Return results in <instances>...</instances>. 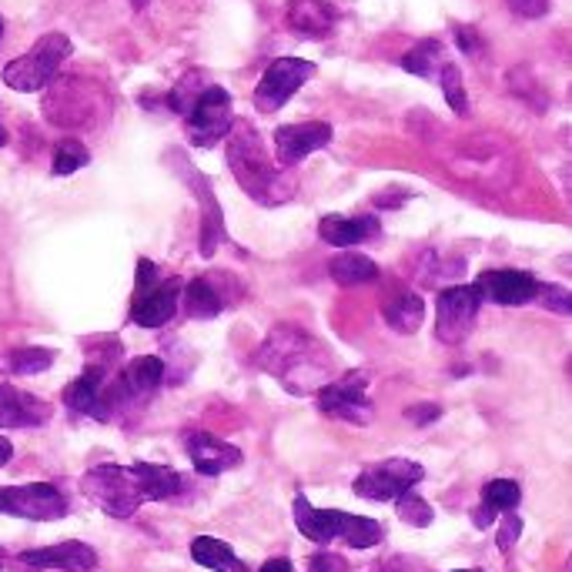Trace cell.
Returning a JSON list of instances; mask_svg holds the SVG:
<instances>
[{
	"label": "cell",
	"mask_w": 572,
	"mask_h": 572,
	"mask_svg": "<svg viewBox=\"0 0 572 572\" xmlns=\"http://www.w3.org/2000/svg\"><path fill=\"white\" fill-rule=\"evenodd\" d=\"M104 366H87L68 389H64V405L71 412H84L91 419H100L104 422Z\"/></svg>",
	"instance_id": "7402d4cb"
},
{
	"label": "cell",
	"mask_w": 572,
	"mask_h": 572,
	"mask_svg": "<svg viewBox=\"0 0 572 572\" xmlns=\"http://www.w3.org/2000/svg\"><path fill=\"white\" fill-rule=\"evenodd\" d=\"M479 295L496 301V305H526L539 295V282L529 272H515V269H502V272H482L476 282Z\"/></svg>",
	"instance_id": "2e32d148"
},
{
	"label": "cell",
	"mask_w": 572,
	"mask_h": 572,
	"mask_svg": "<svg viewBox=\"0 0 572 572\" xmlns=\"http://www.w3.org/2000/svg\"><path fill=\"white\" fill-rule=\"evenodd\" d=\"M376 572H382V569H376Z\"/></svg>",
	"instance_id": "c3c4849f"
},
{
	"label": "cell",
	"mask_w": 572,
	"mask_h": 572,
	"mask_svg": "<svg viewBox=\"0 0 572 572\" xmlns=\"http://www.w3.org/2000/svg\"><path fill=\"white\" fill-rule=\"evenodd\" d=\"M452 34H455V44H458V50L462 55H469V58H482V37L473 31V27H465V24H455L452 27Z\"/></svg>",
	"instance_id": "d590c367"
},
{
	"label": "cell",
	"mask_w": 572,
	"mask_h": 572,
	"mask_svg": "<svg viewBox=\"0 0 572 572\" xmlns=\"http://www.w3.org/2000/svg\"><path fill=\"white\" fill-rule=\"evenodd\" d=\"M184 121H188V141L194 147H215L231 131V94L218 84H207L191 104Z\"/></svg>",
	"instance_id": "9c48e42d"
},
{
	"label": "cell",
	"mask_w": 572,
	"mask_h": 572,
	"mask_svg": "<svg viewBox=\"0 0 572 572\" xmlns=\"http://www.w3.org/2000/svg\"><path fill=\"white\" fill-rule=\"evenodd\" d=\"M455 572H482V569H455Z\"/></svg>",
	"instance_id": "7dc6e473"
},
{
	"label": "cell",
	"mask_w": 572,
	"mask_h": 572,
	"mask_svg": "<svg viewBox=\"0 0 572 572\" xmlns=\"http://www.w3.org/2000/svg\"><path fill=\"white\" fill-rule=\"evenodd\" d=\"M308 78H315V64L301 58H275L262 78V84L254 87V108L262 115H275L285 104L308 84Z\"/></svg>",
	"instance_id": "7c38bea8"
},
{
	"label": "cell",
	"mask_w": 572,
	"mask_h": 572,
	"mask_svg": "<svg viewBox=\"0 0 572 572\" xmlns=\"http://www.w3.org/2000/svg\"><path fill=\"white\" fill-rule=\"evenodd\" d=\"M369 379L372 376L366 369H351L342 379H332L329 385H322L315 392L319 408L329 415V419H342V422H351V426H369L376 419V405L366 395Z\"/></svg>",
	"instance_id": "ba28073f"
},
{
	"label": "cell",
	"mask_w": 572,
	"mask_h": 572,
	"mask_svg": "<svg viewBox=\"0 0 572 572\" xmlns=\"http://www.w3.org/2000/svg\"><path fill=\"white\" fill-rule=\"evenodd\" d=\"M295 526L305 539L319 546H329L332 539H345L351 549H372L382 543V526L376 519L338 512V509H315L301 492L295 496Z\"/></svg>",
	"instance_id": "3957f363"
},
{
	"label": "cell",
	"mask_w": 572,
	"mask_h": 572,
	"mask_svg": "<svg viewBox=\"0 0 572 572\" xmlns=\"http://www.w3.org/2000/svg\"><path fill=\"white\" fill-rule=\"evenodd\" d=\"M345 559L342 556H332V552H315L308 559V572H345Z\"/></svg>",
	"instance_id": "ab89813d"
},
{
	"label": "cell",
	"mask_w": 572,
	"mask_h": 572,
	"mask_svg": "<svg viewBox=\"0 0 572 572\" xmlns=\"http://www.w3.org/2000/svg\"><path fill=\"white\" fill-rule=\"evenodd\" d=\"M505 4L515 17H523V21H539L549 14V0H505Z\"/></svg>",
	"instance_id": "8d00e7d4"
},
{
	"label": "cell",
	"mask_w": 572,
	"mask_h": 572,
	"mask_svg": "<svg viewBox=\"0 0 572 572\" xmlns=\"http://www.w3.org/2000/svg\"><path fill=\"white\" fill-rule=\"evenodd\" d=\"M329 275L351 288V285H366V282H376L379 278V265L372 262L369 254H358V251H342L335 254L332 262H329Z\"/></svg>",
	"instance_id": "83f0119b"
},
{
	"label": "cell",
	"mask_w": 572,
	"mask_h": 572,
	"mask_svg": "<svg viewBox=\"0 0 572 572\" xmlns=\"http://www.w3.org/2000/svg\"><path fill=\"white\" fill-rule=\"evenodd\" d=\"M207 87V78L201 74V71H191V74H184L175 87H171V94H168V108L175 111V115H188L191 111V104L198 100V94Z\"/></svg>",
	"instance_id": "1f68e13d"
},
{
	"label": "cell",
	"mask_w": 572,
	"mask_h": 572,
	"mask_svg": "<svg viewBox=\"0 0 572 572\" xmlns=\"http://www.w3.org/2000/svg\"><path fill=\"white\" fill-rule=\"evenodd\" d=\"M445 61H442V44L439 40H422V44H415L408 55L402 58V68L408 71V74H415V78H432V74H439V68H442Z\"/></svg>",
	"instance_id": "f546056e"
},
{
	"label": "cell",
	"mask_w": 572,
	"mask_h": 572,
	"mask_svg": "<svg viewBox=\"0 0 572 572\" xmlns=\"http://www.w3.org/2000/svg\"><path fill=\"white\" fill-rule=\"evenodd\" d=\"M332 144V124L325 121H305V124H285L275 131V162L278 168L291 171L311 151Z\"/></svg>",
	"instance_id": "5bb4252c"
},
{
	"label": "cell",
	"mask_w": 572,
	"mask_h": 572,
	"mask_svg": "<svg viewBox=\"0 0 572 572\" xmlns=\"http://www.w3.org/2000/svg\"><path fill=\"white\" fill-rule=\"evenodd\" d=\"M8 144V131H4V124H0V147Z\"/></svg>",
	"instance_id": "ee69618b"
},
{
	"label": "cell",
	"mask_w": 572,
	"mask_h": 572,
	"mask_svg": "<svg viewBox=\"0 0 572 572\" xmlns=\"http://www.w3.org/2000/svg\"><path fill=\"white\" fill-rule=\"evenodd\" d=\"M0 512L31 519V523H55L68 515V499L58 486L31 482V486H4L0 489Z\"/></svg>",
	"instance_id": "4fadbf2b"
},
{
	"label": "cell",
	"mask_w": 572,
	"mask_h": 572,
	"mask_svg": "<svg viewBox=\"0 0 572 572\" xmlns=\"http://www.w3.org/2000/svg\"><path fill=\"white\" fill-rule=\"evenodd\" d=\"M191 559L198 565H207V569H215V572H251L228 543L215 539V536H198L191 543Z\"/></svg>",
	"instance_id": "4316f807"
},
{
	"label": "cell",
	"mask_w": 572,
	"mask_h": 572,
	"mask_svg": "<svg viewBox=\"0 0 572 572\" xmlns=\"http://www.w3.org/2000/svg\"><path fill=\"white\" fill-rule=\"evenodd\" d=\"M445 165L465 181H489L492 188H505L515 175L512 154L492 138L462 141L452 154H445Z\"/></svg>",
	"instance_id": "8992f818"
},
{
	"label": "cell",
	"mask_w": 572,
	"mask_h": 572,
	"mask_svg": "<svg viewBox=\"0 0 572 572\" xmlns=\"http://www.w3.org/2000/svg\"><path fill=\"white\" fill-rule=\"evenodd\" d=\"M71 55V40L64 34H44L27 55L14 58L8 68H4V84L11 91H21V94H34V91H44L50 81L58 78L61 64L68 61Z\"/></svg>",
	"instance_id": "277c9868"
},
{
	"label": "cell",
	"mask_w": 572,
	"mask_h": 572,
	"mask_svg": "<svg viewBox=\"0 0 572 572\" xmlns=\"http://www.w3.org/2000/svg\"><path fill=\"white\" fill-rule=\"evenodd\" d=\"M285 21L301 37H329L338 24V11L329 0H288Z\"/></svg>",
	"instance_id": "44dd1931"
},
{
	"label": "cell",
	"mask_w": 572,
	"mask_h": 572,
	"mask_svg": "<svg viewBox=\"0 0 572 572\" xmlns=\"http://www.w3.org/2000/svg\"><path fill=\"white\" fill-rule=\"evenodd\" d=\"M184 449H188L194 469L201 476H222L228 469H238V465L245 462L241 449H235L231 442H225L212 432H191L184 439Z\"/></svg>",
	"instance_id": "9a60e30c"
},
{
	"label": "cell",
	"mask_w": 572,
	"mask_h": 572,
	"mask_svg": "<svg viewBox=\"0 0 572 572\" xmlns=\"http://www.w3.org/2000/svg\"><path fill=\"white\" fill-rule=\"evenodd\" d=\"M181 168H184V175H188V188L198 194V201H201V207H204V225H201V254L204 258H212L215 251H218V245H222V238H225V218H222V207H218V201H215V191H212V184H207L204 178H201V171L198 168H191L188 162H181Z\"/></svg>",
	"instance_id": "ffe728a7"
},
{
	"label": "cell",
	"mask_w": 572,
	"mask_h": 572,
	"mask_svg": "<svg viewBox=\"0 0 572 572\" xmlns=\"http://www.w3.org/2000/svg\"><path fill=\"white\" fill-rule=\"evenodd\" d=\"M405 419H408L412 426H429V422H439V419H442V408H439L436 402L412 405V408L405 412Z\"/></svg>",
	"instance_id": "f35d334b"
},
{
	"label": "cell",
	"mask_w": 572,
	"mask_h": 572,
	"mask_svg": "<svg viewBox=\"0 0 572 572\" xmlns=\"http://www.w3.org/2000/svg\"><path fill=\"white\" fill-rule=\"evenodd\" d=\"M439 78H442V94L449 100V108L458 118H469V94H465V87H462V71L455 64H442Z\"/></svg>",
	"instance_id": "836d02e7"
},
{
	"label": "cell",
	"mask_w": 572,
	"mask_h": 572,
	"mask_svg": "<svg viewBox=\"0 0 572 572\" xmlns=\"http://www.w3.org/2000/svg\"><path fill=\"white\" fill-rule=\"evenodd\" d=\"M254 366L275 376L288 392L311 395L332 382V355L322 342L311 338L298 325H275L265 345L254 351Z\"/></svg>",
	"instance_id": "6da1fadb"
},
{
	"label": "cell",
	"mask_w": 572,
	"mask_h": 572,
	"mask_svg": "<svg viewBox=\"0 0 572 572\" xmlns=\"http://www.w3.org/2000/svg\"><path fill=\"white\" fill-rule=\"evenodd\" d=\"M50 419L47 402L14 385H0V429H34Z\"/></svg>",
	"instance_id": "d6986e66"
},
{
	"label": "cell",
	"mask_w": 572,
	"mask_h": 572,
	"mask_svg": "<svg viewBox=\"0 0 572 572\" xmlns=\"http://www.w3.org/2000/svg\"><path fill=\"white\" fill-rule=\"evenodd\" d=\"M382 315H385V322L395 332L412 335V332H419V325L426 319V301H422V295H415L412 288H395L382 301Z\"/></svg>",
	"instance_id": "d4e9b609"
},
{
	"label": "cell",
	"mask_w": 572,
	"mask_h": 572,
	"mask_svg": "<svg viewBox=\"0 0 572 572\" xmlns=\"http://www.w3.org/2000/svg\"><path fill=\"white\" fill-rule=\"evenodd\" d=\"M131 473L141 486L144 502H171L184 489V476H178L168 465H151V462H134Z\"/></svg>",
	"instance_id": "cb8c5ba5"
},
{
	"label": "cell",
	"mask_w": 572,
	"mask_h": 572,
	"mask_svg": "<svg viewBox=\"0 0 572 572\" xmlns=\"http://www.w3.org/2000/svg\"><path fill=\"white\" fill-rule=\"evenodd\" d=\"M395 509H398V515L405 519L408 526H419V529H426V526H432V505L419 496V492H405V496H398L395 499Z\"/></svg>",
	"instance_id": "e575fe53"
},
{
	"label": "cell",
	"mask_w": 572,
	"mask_h": 572,
	"mask_svg": "<svg viewBox=\"0 0 572 572\" xmlns=\"http://www.w3.org/2000/svg\"><path fill=\"white\" fill-rule=\"evenodd\" d=\"M523 536V519L519 515H512V512H505V519H502V529H499V552H509L512 546H515V539Z\"/></svg>",
	"instance_id": "74e56055"
},
{
	"label": "cell",
	"mask_w": 572,
	"mask_h": 572,
	"mask_svg": "<svg viewBox=\"0 0 572 572\" xmlns=\"http://www.w3.org/2000/svg\"><path fill=\"white\" fill-rule=\"evenodd\" d=\"M0 40H4V17H0Z\"/></svg>",
	"instance_id": "bcb514c9"
},
{
	"label": "cell",
	"mask_w": 572,
	"mask_h": 572,
	"mask_svg": "<svg viewBox=\"0 0 572 572\" xmlns=\"http://www.w3.org/2000/svg\"><path fill=\"white\" fill-rule=\"evenodd\" d=\"M87 162H91V151L78 138H64L55 147V162H50V171H55L58 178H64V175H74V171L87 168Z\"/></svg>",
	"instance_id": "4dcf8cb0"
},
{
	"label": "cell",
	"mask_w": 572,
	"mask_h": 572,
	"mask_svg": "<svg viewBox=\"0 0 572 572\" xmlns=\"http://www.w3.org/2000/svg\"><path fill=\"white\" fill-rule=\"evenodd\" d=\"M222 308H225V301L207 278H191L184 285V311L191 319H218Z\"/></svg>",
	"instance_id": "f1b7e54d"
},
{
	"label": "cell",
	"mask_w": 572,
	"mask_h": 572,
	"mask_svg": "<svg viewBox=\"0 0 572 572\" xmlns=\"http://www.w3.org/2000/svg\"><path fill=\"white\" fill-rule=\"evenodd\" d=\"M4 562H8V552H4V549H0V569H4Z\"/></svg>",
	"instance_id": "f6af8a7d"
},
{
	"label": "cell",
	"mask_w": 572,
	"mask_h": 572,
	"mask_svg": "<svg viewBox=\"0 0 572 572\" xmlns=\"http://www.w3.org/2000/svg\"><path fill=\"white\" fill-rule=\"evenodd\" d=\"M479 305L482 295L476 285H452L439 291V305H436V335L445 345H462L469 338L476 319H479Z\"/></svg>",
	"instance_id": "8fae6325"
},
{
	"label": "cell",
	"mask_w": 572,
	"mask_h": 572,
	"mask_svg": "<svg viewBox=\"0 0 572 572\" xmlns=\"http://www.w3.org/2000/svg\"><path fill=\"white\" fill-rule=\"evenodd\" d=\"M81 489L84 496L100 505L108 515L115 519H131L144 496H141V486L131 473V465H111V462H104V465H94V469L84 473L81 479Z\"/></svg>",
	"instance_id": "5b68a950"
},
{
	"label": "cell",
	"mask_w": 572,
	"mask_h": 572,
	"mask_svg": "<svg viewBox=\"0 0 572 572\" xmlns=\"http://www.w3.org/2000/svg\"><path fill=\"white\" fill-rule=\"evenodd\" d=\"M178 295H181V282H158L144 291H138L131 319L141 329H165L175 311H178Z\"/></svg>",
	"instance_id": "ac0fdd59"
},
{
	"label": "cell",
	"mask_w": 572,
	"mask_h": 572,
	"mask_svg": "<svg viewBox=\"0 0 572 572\" xmlns=\"http://www.w3.org/2000/svg\"><path fill=\"white\" fill-rule=\"evenodd\" d=\"M11 455H14L11 442H8V439H0V465H4V462H11Z\"/></svg>",
	"instance_id": "b9f144b4"
},
{
	"label": "cell",
	"mask_w": 572,
	"mask_h": 572,
	"mask_svg": "<svg viewBox=\"0 0 572 572\" xmlns=\"http://www.w3.org/2000/svg\"><path fill=\"white\" fill-rule=\"evenodd\" d=\"M21 569H64V572H91L97 565V552L84 543H61L47 549H27L17 556Z\"/></svg>",
	"instance_id": "e0dca14e"
},
{
	"label": "cell",
	"mask_w": 572,
	"mask_h": 572,
	"mask_svg": "<svg viewBox=\"0 0 572 572\" xmlns=\"http://www.w3.org/2000/svg\"><path fill=\"white\" fill-rule=\"evenodd\" d=\"M382 231L379 218L372 215H358V218H342V215H325L319 222V235L322 241H329L332 248H351V245H361L369 241Z\"/></svg>",
	"instance_id": "603a6c76"
},
{
	"label": "cell",
	"mask_w": 572,
	"mask_h": 572,
	"mask_svg": "<svg viewBox=\"0 0 572 572\" xmlns=\"http://www.w3.org/2000/svg\"><path fill=\"white\" fill-rule=\"evenodd\" d=\"M519 499H523V489H519V482H512V479H492L482 489V509L473 512V523L479 529H489L492 519L502 515V512H512L519 505Z\"/></svg>",
	"instance_id": "484cf974"
},
{
	"label": "cell",
	"mask_w": 572,
	"mask_h": 572,
	"mask_svg": "<svg viewBox=\"0 0 572 572\" xmlns=\"http://www.w3.org/2000/svg\"><path fill=\"white\" fill-rule=\"evenodd\" d=\"M426 469L419 462H408V458H389L379 465H369L366 473H358L351 489L361 499H372V502H395L398 496L412 492L415 482H422Z\"/></svg>",
	"instance_id": "30bf717a"
},
{
	"label": "cell",
	"mask_w": 572,
	"mask_h": 572,
	"mask_svg": "<svg viewBox=\"0 0 572 572\" xmlns=\"http://www.w3.org/2000/svg\"><path fill=\"white\" fill-rule=\"evenodd\" d=\"M228 168L238 178L241 191L251 201H258V204L278 207V204L295 198V188H298L295 175L278 168L275 158H269L262 134H258L248 121H231V131H228Z\"/></svg>",
	"instance_id": "7a4b0ae2"
},
{
	"label": "cell",
	"mask_w": 572,
	"mask_h": 572,
	"mask_svg": "<svg viewBox=\"0 0 572 572\" xmlns=\"http://www.w3.org/2000/svg\"><path fill=\"white\" fill-rule=\"evenodd\" d=\"M8 366L14 376H40L55 366V351L47 348H17L8 355Z\"/></svg>",
	"instance_id": "d6a6232c"
},
{
	"label": "cell",
	"mask_w": 572,
	"mask_h": 572,
	"mask_svg": "<svg viewBox=\"0 0 572 572\" xmlns=\"http://www.w3.org/2000/svg\"><path fill=\"white\" fill-rule=\"evenodd\" d=\"M258 572H295V569H291L288 559H269V562H265L262 569H258Z\"/></svg>",
	"instance_id": "60d3db41"
},
{
	"label": "cell",
	"mask_w": 572,
	"mask_h": 572,
	"mask_svg": "<svg viewBox=\"0 0 572 572\" xmlns=\"http://www.w3.org/2000/svg\"><path fill=\"white\" fill-rule=\"evenodd\" d=\"M47 97H44V118L58 128H84L97 118L100 111V91L84 81L81 74H64L47 84Z\"/></svg>",
	"instance_id": "52a82bcc"
},
{
	"label": "cell",
	"mask_w": 572,
	"mask_h": 572,
	"mask_svg": "<svg viewBox=\"0 0 572 572\" xmlns=\"http://www.w3.org/2000/svg\"><path fill=\"white\" fill-rule=\"evenodd\" d=\"M131 8H134V11H144V8H147V0H131Z\"/></svg>",
	"instance_id": "7bdbcfd3"
}]
</instances>
